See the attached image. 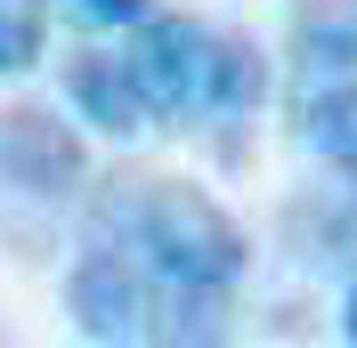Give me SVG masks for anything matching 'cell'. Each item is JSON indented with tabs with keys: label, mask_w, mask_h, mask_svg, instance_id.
<instances>
[{
	"label": "cell",
	"mask_w": 357,
	"mask_h": 348,
	"mask_svg": "<svg viewBox=\"0 0 357 348\" xmlns=\"http://www.w3.org/2000/svg\"><path fill=\"white\" fill-rule=\"evenodd\" d=\"M66 8H73L82 24H114V33H130V24L155 8V0H66Z\"/></svg>",
	"instance_id": "11"
},
{
	"label": "cell",
	"mask_w": 357,
	"mask_h": 348,
	"mask_svg": "<svg viewBox=\"0 0 357 348\" xmlns=\"http://www.w3.org/2000/svg\"><path fill=\"white\" fill-rule=\"evenodd\" d=\"M284 235H292V260L301 267H341L357 276V171H341L333 187H317L284 211Z\"/></svg>",
	"instance_id": "6"
},
{
	"label": "cell",
	"mask_w": 357,
	"mask_h": 348,
	"mask_svg": "<svg viewBox=\"0 0 357 348\" xmlns=\"http://www.w3.org/2000/svg\"><path fill=\"white\" fill-rule=\"evenodd\" d=\"M260 106H268V57H260V41H252V33H211L195 122H211V130H244Z\"/></svg>",
	"instance_id": "5"
},
{
	"label": "cell",
	"mask_w": 357,
	"mask_h": 348,
	"mask_svg": "<svg viewBox=\"0 0 357 348\" xmlns=\"http://www.w3.org/2000/svg\"><path fill=\"white\" fill-rule=\"evenodd\" d=\"M82 235L122 243L146 267V283H155L146 340H227V300H236L252 251H244V227L203 187H187V178H114L89 203Z\"/></svg>",
	"instance_id": "1"
},
{
	"label": "cell",
	"mask_w": 357,
	"mask_h": 348,
	"mask_svg": "<svg viewBox=\"0 0 357 348\" xmlns=\"http://www.w3.org/2000/svg\"><path fill=\"white\" fill-rule=\"evenodd\" d=\"M0 187L24 203H73L89 187V146L73 122L49 106H8L0 113Z\"/></svg>",
	"instance_id": "4"
},
{
	"label": "cell",
	"mask_w": 357,
	"mask_h": 348,
	"mask_svg": "<svg viewBox=\"0 0 357 348\" xmlns=\"http://www.w3.org/2000/svg\"><path fill=\"white\" fill-rule=\"evenodd\" d=\"M203 57H211V24L195 17H146L130 24V49H122V65H130V89L146 122H195V97H203Z\"/></svg>",
	"instance_id": "2"
},
{
	"label": "cell",
	"mask_w": 357,
	"mask_h": 348,
	"mask_svg": "<svg viewBox=\"0 0 357 348\" xmlns=\"http://www.w3.org/2000/svg\"><path fill=\"white\" fill-rule=\"evenodd\" d=\"M66 97H73V113H82L89 130H106V138H138L146 130V106H138V89H130V65L106 57V49H82L66 65Z\"/></svg>",
	"instance_id": "8"
},
{
	"label": "cell",
	"mask_w": 357,
	"mask_h": 348,
	"mask_svg": "<svg viewBox=\"0 0 357 348\" xmlns=\"http://www.w3.org/2000/svg\"><path fill=\"white\" fill-rule=\"evenodd\" d=\"M357 73V0H301L292 8V81Z\"/></svg>",
	"instance_id": "9"
},
{
	"label": "cell",
	"mask_w": 357,
	"mask_h": 348,
	"mask_svg": "<svg viewBox=\"0 0 357 348\" xmlns=\"http://www.w3.org/2000/svg\"><path fill=\"white\" fill-rule=\"evenodd\" d=\"M49 49V0H0V81L33 73Z\"/></svg>",
	"instance_id": "10"
},
{
	"label": "cell",
	"mask_w": 357,
	"mask_h": 348,
	"mask_svg": "<svg viewBox=\"0 0 357 348\" xmlns=\"http://www.w3.org/2000/svg\"><path fill=\"white\" fill-rule=\"evenodd\" d=\"M66 316L82 340H146V316H155V283L146 267L106 235H82V260L66 276Z\"/></svg>",
	"instance_id": "3"
},
{
	"label": "cell",
	"mask_w": 357,
	"mask_h": 348,
	"mask_svg": "<svg viewBox=\"0 0 357 348\" xmlns=\"http://www.w3.org/2000/svg\"><path fill=\"white\" fill-rule=\"evenodd\" d=\"M341 340H357V276H349V300H341Z\"/></svg>",
	"instance_id": "12"
},
{
	"label": "cell",
	"mask_w": 357,
	"mask_h": 348,
	"mask_svg": "<svg viewBox=\"0 0 357 348\" xmlns=\"http://www.w3.org/2000/svg\"><path fill=\"white\" fill-rule=\"evenodd\" d=\"M292 130L325 171H357V73L292 81Z\"/></svg>",
	"instance_id": "7"
}]
</instances>
